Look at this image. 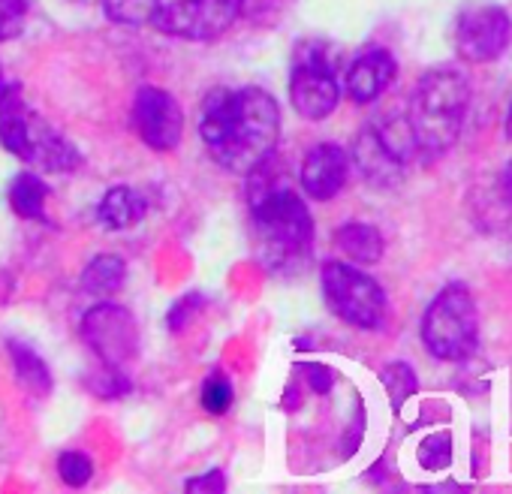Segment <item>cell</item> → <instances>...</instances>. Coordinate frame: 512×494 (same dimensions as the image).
Instances as JSON below:
<instances>
[{"instance_id": "obj_20", "label": "cell", "mask_w": 512, "mask_h": 494, "mask_svg": "<svg viewBox=\"0 0 512 494\" xmlns=\"http://www.w3.org/2000/svg\"><path fill=\"white\" fill-rule=\"evenodd\" d=\"M103 10L109 16V22L115 25H127V28H142L148 22H154L160 0H103Z\"/></svg>"}, {"instance_id": "obj_23", "label": "cell", "mask_w": 512, "mask_h": 494, "mask_svg": "<svg viewBox=\"0 0 512 494\" xmlns=\"http://www.w3.org/2000/svg\"><path fill=\"white\" fill-rule=\"evenodd\" d=\"M58 473H61L64 485H70V488H82V485H88V482H91V476H94V464H91V458H88L85 452H64V455L58 458Z\"/></svg>"}, {"instance_id": "obj_2", "label": "cell", "mask_w": 512, "mask_h": 494, "mask_svg": "<svg viewBox=\"0 0 512 494\" xmlns=\"http://www.w3.org/2000/svg\"><path fill=\"white\" fill-rule=\"evenodd\" d=\"M253 205V241L263 266L272 272H290L308 260L314 241V220L308 205L284 184L266 187L250 196Z\"/></svg>"}, {"instance_id": "obj_10", "label": "cell", "mask_w": 512, "mask_h": 494, "mask_svg": "<svg viewBox=\"0 0 512 494\" xmlns=\"http://www.w3.org/2000/svg\"><path fill=\"white\" fill-rule=\"evenodd\" d=\"M512 43V22L503 7L476 4L461 10L455 22V49L470 64L494 61Z\"/></svg>"}, {"instance_id": "obj_29", "label": "cell", "mask_w": 512, "mask_h": 494, "mask_svg": "<svg viewBox=\"0 0 512 494\" xmlns=\"http://www.w3.org/2000/svg\"><path fill=\"white\" fill-rule=\"evenodd\" d=\"M193 305H199V296H184V299L175 305V311H169V329H181L184 320L190 317V308H193Z\"/></svg>"}, {"instance_id": "obj_21", "label": "cell", "mask_w": 512, "mask_h": 494, "mask_svg": "<svg viewBox=\"0 0 512 494\" xmlns=\"http://www.w3.org/2000/svg\"><path fill=\"white\" fill-rule=\"evenodd\" d=\"M380 380H383V386H386V392H389V401H392V407L395 410H401L413 395H416V374H413V368L407 365V362H392V365H386L383 368V374H380Z\"/></svg>"}, {"instance_id": "obj_4", "label": "cell", "mask_w": 512, "mask_h": 494, "mask_svg": "<svg viewBox=\"0 0 512 494\" xmlns=\"http://www.w3.org/2000/svg\"><path fill=\"white\" fill-rule=\"evenodd\" d=\"M422 341L434 359L461 362L479 344V314L473 296L461 284L437 293L422 317Z\"/></svg>"}, {"instance_id": "obj_15", "label": "cell", "mask_w": 512, "mask_h": 494, "mask_svg": "<svg viewBox=\"0 0 512 494\" xmlns=\"http://www.w3.org/2000/svg\"><path fill=\"white\" fill-rule=\"evenodd\" d=\"M335 244L359 266H374L383 257V235L371 223H344L335 232Z\"/></svg>"}, {"instance_id": "obj_31", "label": "cell", "mask_w": 512, "mask_h": 494, "mask_svg": "<svg viewBox=\"0 0 512 494\" xmlns=\"http://www.w3.org/2000/svg\"><path fill=\"white\" fill-rule=\"evenodd\" d=\"M311 386L317 392H329L332 389V371L329 368H311Z\"/></svg>"}, {"instance_id": "obj_22", "label": "cell", "mask_w": 512, "mask_h": 494, "mask_svg": "<svg viewBox=\"0 0 512 494\" xmlns=\"http://www.w3.org/2000/svg\"><path fill=\"white\" fill-rule=\"evenodd\" d=\"M419 464L425 470H443L452 464V437L449 431H437V434H428L422 443H419Z\"/></svg>"}, {"instance_id": "obj_9", "label": "cell", "mask_w": 512, "mask_h": 494, "mask_svg": "<svg viewBox=\"0 0 512 494\" xmlns=\"http://www.w3.org/2000/svg\"><path fill=\"white\" fill-rule=\"evenodd\" d=\"M82 338L94 356L109 368H127L139 353V326L136 317L121 308L100 302L82 317Z\"/></svg>"}, {"instance_id": "obj_14", "label": "cell", "mask_w": 512, "mask_h": 494, "mask_svg": "<svg viewBox=\"0 0 512 494\" xmlns=\"http://www.w3.org/2000/svg\"><path fill=\"white\" fill-rule=\"evenodd\" d=\"M353 160L359 166V172L371 181V184H380V187H389L401 178L404 172V160H398L389 145L380 139L377 127H365L356 139V148H353Z\"/></svg>"}, {"instance_id": "obj_6", "label": "cell", "mask_w": 512, "mask_h": 494, "mask_svg": "<svg viewBox=\"0 0 512 494\" xmlns=\"http://www.w3.org/2000/svg\"><path fill=\"white\" fill-rule=\"evenodd\" d=\"M323 293L326 305L356 329H377L386 320V293L383 287L359 272L350 263H326L323 266Z\"/></svg>"}, {"instance_id": "obj_7", "label": "cell", "mask_w": 512, "mask_h": 494, "mask_svg": "<svg viewBox=\"0 0 512 494\" xmlns=\"http://www.w3.org/2000/svg\"><path fill=\"white\" fill-rule=\"evenodd\" d=\"M290 97H293L296 112L308 121H323L338 109L341 85L335 76V64L329 61L320 43H305L296 52Z\"/></svg>"}, {"instance_id": "obj_25", "label": "cell", "mask_w": 512, "mask_h": 494, "mask_svg": "<svg viewBox=\"0 0 512 494\" xmlns=\"http://www.w3.org/2000/svg\"><path fill=\"white\" fill-rule=\"evenodd\" d=\"M28 22V0H0V43L22 34Z\"/></svg>"}, {"instance_id": "obj_18", "label": "cell", "mask_w": 512, "mask_h": 494, "mask_svg": "<svg viewBox=\"0 0 512 494\" xmlns=\"http://www.w3.org/2000/svg\"><path fill=\"white\" fill-rule=\"evenodd\" d=\"M46 202H49V184L43 178L31 172L16 175V181L10 184V205L19 217L46 223Z\"/></svg>"}, {"instance_id": "obj_1", "label": "cell", "mask_w": 512, "mask_h": 494, "mask_svg": "<svg viewBox=\"0 0 512 494\" xmlns=\"http://www.w3.org/2000/svg\"><path fill=\"white\" fill-rule=\"evenodd\" d=\"M199 136L214 163L250 175L269 163L278 148V103L263 88H217L199 106Z\"/></svg>"}, {"instance_id": "obj_12", "label": "cell", "mask_w": 512, "mask_h": 494, "mask_svg": "<svg viewBox=\"0 0 512 494\" xmlns=\"http://www.w3.org/2000/svg\"><path fill=\"white\" fill-rule=\"evenodd\" d=\"M347 169H350L347 151L332 142H323V145L311 148L302 160V187L311 199L326 202V199L338 196V190L344 187Z\"/></svg>"}, {"instance_id": "obj_16", "label": "cell", "mask_w": 512, "mask_h": 494, "mask_svg": "<svg viewBox=\"0 0 512 494\" xmlns=\"http://www.w3.org/2000/svg\"><path fill=\"white\" fill-rule=\"evenodd\" d=\"M148 211V202L133 190V187H112L100 208L97 217L106 229H130L133 223H139Z\"/></svg>"}, {"instance_id": "obj_28", "label": "cell", "mask_w": 512, "mask_h": 494, "mask_svg": "<svg viewBox=\"0 0 512 494\" xmlns=\"http://www.w3.org/2000/svg\"><path fill=\"white\" fill-rule=\"evenodd\" d=\"M226 488V476L220 470H208L205 476H196L187 482V491H202V494H214V491H223Z\"/></svg>"}, {"instance_id": "obj_19", "label": "cell", "mask_w": 512, "mask_h": 494, "mask_svg": "<svg viewBox=\"0 0 512 494\" xmlns=\"http://www.w3.org/2000/svg\"><path fill=\"white\" fill-rule=\"evenodd\" d=\"M124 278H127L124 260L106 254V257H97V260L85 269V275H82V290L91 293V296H97V299H109V296H115V293L124 287Z\"/></svg>"}, {"instance_id": "obj_32", "label": "cell", "mask_w": 512, "mask_h": 494, "mask_svg": "<svg viewBox=\"0 0 512 494\" xmlns=\"http://www.w3.org/2000/svg\"><path fill=\"white\" fill-rule=\"evenodd\" d=\"M503 193H506V199H509V205H512V160H509V166L503 169Z\"/></svg>"}, {"instance_id": "obj_24", "label": "cell", "mask_w": 512, "mask_h": 494, "mask_svg": "<svg viewBox=\"0 0 512 494\" xmlns=\"http://www.w3.org/2000/svg\"><path fill=\"white\" fill-rule=\"evenodd\" d=\"M229 404H232V383L226 380V374L214 371V374L205 380V386H202V407H205L208 413L220 416V413L229 410Z\"/></svg>"}, {"instance_id": "obj_11", "label": "cell", "mask_w": 512, "mask_h": 494, "mask_svg": "<svg viewBox=\"0 0 512 494\" xmlns=\"http://www.w3.org/2000/svg\"><path fill=\"white\" fill-rule=\"evenodd\" d=\"M133 124L142 142L154 151H172L184 133V112L163 88H139L133 103Z\"/></svg>"}, {"instance_id": "obj_27", "label": "cell", "mask_w": 512, "mask_h": 494, "mask_svg": "<svg viewBox=\"0 0 512 494\" xmlns=\"http://www.w3.org/2000/svg\"><path fill=\"white\" fill-rule=\"evenodd\" d=\"M88 386H91L94 395L118 398V395H124V392L130 389V380L121 374V368H109V365H106V371H100L94 380H88Z\"/></svg>"}, {"instance_id": "obj_26", "label": "cell", "mask_w": 512, "mask_h": 494, "mask_svg": "<svg viewBox=\"0 0 512 494\" xmlns=\"http://www.w3.org/2000/svg\"><path fill=\"white\" fill-rule=\"evenodd\" d=\"M238 4H241V16H247L256 25H269V22L281 19L290 0H238Z\"/></svg>"}, {"instance_id": "obj_33", "label": "cell", "mask_w": 512, "mask_h": 494, "mask_svg": "<svg viewBox=\"0 0 512 494\" xmlns=\"http://www.w3.org/2000/svg\"><path fill=\"white\" fill-rule=\"evenodd\" d=\"M506 136L512 139V103H509V112H506Z\"/></svg>"}, {"instance_id": "obj_5", "label": "cell", "mask_w": 512, "mask_h": 494, "mask_svg": "<svg viewBox=\"0 0 512 494\" xmlns=\"http://www.w3.org/2000/svg\"><path fill=\"white\" fill-rule=\"evenodd\" d=\"M0 145L43 172H73L82 163V154L73 142H67L49 121L31 112L25 115L19 106L4 109V118H0Z\"/></svg>"}, {"instance_id": "obj_8", "label": "cell", "mask_w": 512, "mask_h": 494, "mask_svg": "<svg viewBox=\"0 0 512 494\" xmlns=\"http://www.w3.org/2000/svg\"><path fill=\"white\" fill-rule=\"evenodd\" d=\"M241 19L238 0H172L169 7H160L154 22L157 31L193 43H208L223 37Z\"/></svg>"}, {"instance_id": "obj_13", "label": "cell", "mask_w": 512, "mask_h": 494, "mask_svg": "<svg viewBox=\"0 0 512 494\" xmlns=\"http://www.w3.org/2000/svg\"><path fill=\"white\" fill-rule=\"evenodd\" d=\"M395 70H398L395 58L386 49H368L347 70V94H350V100L359 103V106L374 103L392 85Z\"/></svg>"}, {"instance_id": "obj_30", "label": "cell", "mask_w": 512, "mask_h": 494, "mask_svg": "<svg viewBox=\"0 0 512 494\" xmlns=\"http://www.w3.org/2000/svg\"><path fill=\"white\" fill-rule=\"evenodd\" d=\"M16 97H19V85L10 82V79L4 76V70H0V109H13V106H19Z\"/></svg>"}, {"instance_id": "obj_3", "label": "cell", "mask_w": 512, "mask_h": 494, "mask_svg": "<svg viewBox=\"0 0 512 494\" xmlns=\"http://www.w3.org/2000/svg\"><path fill=\"white\" fill-rule=\"evenodd\" d=\"M467 103H470V85L464 73L449 70V67L425 73L404 115L410 124L416 151L431 154V157L449 151L461 136Z\"/></svg>"}, {"instance_id": "obj_17", "label": "cell", "mask_w": 512, "mask_h": 494, "mask_svg": "<svg viewBox=\"0 0 512 494\" xmlns=\"http://www.w3.org/2000/svg\"><path fill=\"white\" fill-rule=\"evenodd\" d=\"M10 356H13V365H16V377H19V386L25 392H31L34 398H46L52 392V371L49 365L25 344L19 341H10Z\"/></svg>"}]
</instances>
